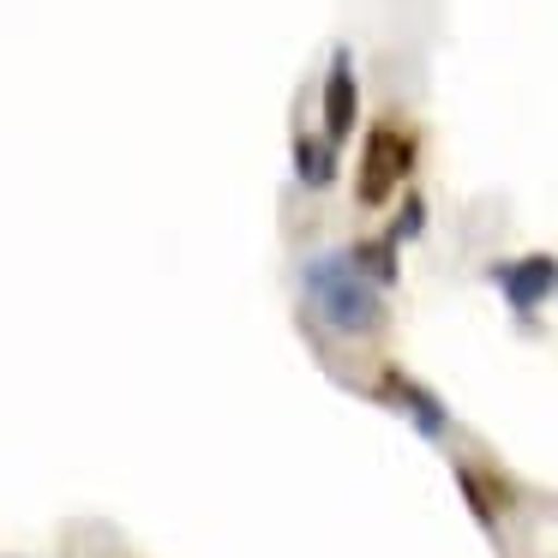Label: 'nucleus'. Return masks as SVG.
Wrapping results in <instances>:
<instances>
[{"label":"nucleus","mask_w":558,"mask_h":558,"mask_svg":"<svg viewBox=\"0 0 558 558\" xmlns=\"http://www.w3.org/2000/svg\"><path fill=\"white\" fill-rule=\"evenodd\" d=\"M414 162H421V145H414L409 126L378 121L361 145V169H354V198H361V210L390 205V198L402 193V181L414 174Z\"/></svg>","instance_id":"f03ea898"},{"label":"nucleus","mask_w":558,"mask_h":558,"mask_svg":"<svg viewBox=\"0 0 558 558\" xmlns=\"http://www.w3.org/2000/svg\"><path fill=\"white\" fill-rule=\"evenodd\" d=\"M294 289H301L306 318L337 342H373L390 325V294L361 270L354 246H318V253H306L301 270H294Z\"/></svg>","instance_id":"f257e3e1"},{"label":"nucleus","mask_w":558,"mask_h":558,"mask_svg":"<svg viewBox=\"0 0 558 558\" xmlns=\"http://www.w3.org/2000/svg\"><path fill=\"white\" fill-rule=\"evenodd\" d=\"M421 234H426V198L414 193V198H402L397 222H390V241H397V246H409V241H421Z\"/></svg>","instance_id":"1a4fd4ad"},{"label":"nucleus","mask_w":558,"mask_h":558,"mask_svg":"<svg viewBox=\"0 0 558 558\" xmlns=\"http://www.w3.org/2000/svg\"><path fill=\"white\" fill-rule=\"evenodd\" d=\"M294 174H301L306 193H325V186L337 181V145H330V138L301 133V138H294Z\"/></svg>","instance_id":"0eeeda50"},{"label":"nucleus","mask_w":558,"mask_h":558,"mask_svg":"<svg viewBox=\"0 0 558 558\" xmlns=\"http://www.w3.org/2000/svg\"><path fill=\"white\" fill-rule=\"evenodd\" d=\"M378 402L385 409H397L402 421L414 426V433L426 438V445H445L450 438V409H445V397H438L433 385H421V378L409 373V366H378Z\"/></svg>","instance_id":"20e7f679"},{"label":"nucleus","mask_w":558,"mask_h":558,"mask_svg":"<svg viewBox=\"0 0 558 558\" xmlns=\"http://www.w3.org/2000/svg\"><path fill=\"white\" fill-rule=\"evenodd\" d=\"M318 121H325V138L342 145L361 121V78H354V54L337 49L325 66V85H318Z\"/></svg>","instance_id":"39448f33"},{"label":"nucleus","mask_w":558,"mask_h":558,"mask_svg":"<svg viewBox=\"0 0 558 558\" xmlns=\"http://www.w3.org/2000/svg\"><path fill=\"white\" fill-rule=\"evenodd\" d=\"M450 481H457V493H462V505H469L474 529H481L486 541H498V522H505V493H498V481L474 457L450 462Z\"/></svg>","instance_id":"423d86ee"},{"label":"nucleus","mask_w":558,"mask_h":558,"mask_svg":"<svg viewBox=\"0 0 558 558\" xmlns=\"http://www.w3.org/2000/svg\"><path fill=\"white\" fill-rule=\"evenodd\" d=\"M486 282H493L498 301H505L510 313L522 318V325H534V318H541V306L558 294V258H553V253L493 258V265H486Z\"/></svg>","instance_id":"7ed1b4c3"},{"label":"nucleus","mask_w":558,"mask_h":558,"mask_svg":"<svg viewBox=\"0 0 558 558\" xmlns=\"http://www.w3.org/2000/svg\"><path fill=\"white\" fill-rule=\"evenodd\" d=\"M397 253H402V246L390 241V234H378V241H354V258H361V270H366V277H373L385 294L402 282V265H397Z\"/></svg>","instance_id":"6e6552de"}]
</instances>
